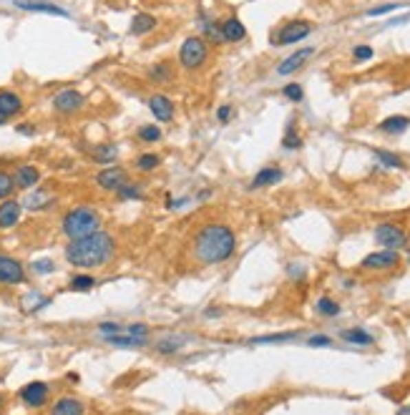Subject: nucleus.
Instances as JSON below:
<instances>
[{"instance_id":"nucleus-20","label":"nucleus","mask_w":410,"mask_h":415,"mask_svg":"<svg viewBox=\"0 0 410 415\" xmlns=\"http://www.w3.org/2000/svg\"><path fill=\"white\" fill-rule=\"evenodd\" d=\"M222 36H224V43H239L247 38V28L239 18L229 15L227 21H222Z\"/></svg>"},{"instance_id":"nucleus-23","label":"nucleus","mask_w":410,"mask_h":415,"mask_svg":"<svg viewBox=\"0 0 410 415\" xmlns=\"http://www.w3.org/2000/svg\"><path fill=\"white\" fill-rule=\"evenodd\" d=\"M159 25V21H156L154 15L149 13H136L131 18V36H147V33H151V30Z\"/></svg>"},{"instance_id":"nucleus-27","label":"nucleus","mask_w":410,"mask_h":415,"mask_svg":"<svg viewBox=\"0 0 410 415\" xmlns=\"http://www.w3.org/2000/svg\"><path fill=\"white\" fill-rule=\"evenodd\" d=\"M373 153H375V159L380 161L382 164V169H408V164H405L398 153H390V151H385V149H373Z\"/></svg>"},{"instance_id":"nucleus-25","label":"nucleus","mask_w":410,"mask_h":415,"mask_svg":"<svg viewBox=\"0 0 410 415\" xmlns=\"http://www.w3.org/2000/svg\"><path fill=\"white\" fill-rule=\"evenodd\" d=\"M410 126V118L408 116H388V118H382L380 124H378V129H380L382 134H390V136H398V134H403L405 129Z\"/></svg>"},{"instance_id":"nucleus-12","label":"nucleus","mask_w":410,"mask_h":415,"mask_svg":"<svg viewBox=\"0 0 410 415\" xmlns=\"http://www.w3.org/2000/svg\"><path fill=\"white\" fill-rule=\"evenodd\" d=\"M10 176H13L15 191H30L36 189L38 182H41V169L33 167V164H21Z\"/></svg>"},{"instance_id":"nucleus-4","label":"nucleus","mask_w":410,"mask_h":415,"mask_svg":"<svg viewBox=\"0 0 410 415\" xmlns=\"http://www.w3.org/2000/svg\"><path fill=\"white\" fill-rule=\"evenodd\" d=\"M206 58H209V43H206L202 36L186 38L182 43V48H179V63H182V68H186V71L202 68L206 63Z\"/></svg>"},{"instance_id":"nucleus-28","label":"nucleus","mask_w":410,"mask_h":415,"mask_svg":"<svg viewBox=\"0 0 410 415\" xmlns=\"http://www.w3.org/2000/svg\"><path fill=\"white\" fill-rule=\"evenodd\" d=\"M345 340V343L350 345H373L375 337L370 335V332H365V330L360 328H352V330H343V335H340Z\"/></svg>"},{"instance_id":"nucleus-22","label":"nucleus","mask_w":410,"mask_h":415,"mask_svg":"<svg viewBox=\"0 0 410 415\" xmlns=\"http://www.w3.org/2000/svg\"><path fill=\"white\" fill-rule=\"evenodd\" d=\"M109 345H114V348H129V350H136V348H144V345L149 343V337H136V335H129V332H116V335H106L103 337Z\"/></svg>"},{"instance_id":"nucleus-24","label":"nucleus","mask_w":410,"mask_h":415,"mask_svg":"<svg viewBox=\"0 0 410 415\" xmlns=\"http://www.w3.org/2000/svg\"><path fill=\"white\" fill-rule=\"evenodd\" d=\"M118 156V146L116 144H98L91 149V159L96 164H103V167H111Z\"/></svg>"},{"instance_id":"nucleus-13","label":"nucleus","mask_w":410,"mask_h":415,"mask_svg":"<svg viewBox=\"0 0 410 415\" xmlns=\"http://www.w3.org/2000/svg\"><path fill=\"white\" fill-rule=\"evenodd\" d=\"M23 217V204L18 199H6L0 202V229H13Z\"/></svg>"},{"instance_id":"nucleus-49","label":"nucleus","mask_w":410,"mask_h":415,"mask_svg":"<svg viewBox=\"0 0 410 415\" xmlns=\"http://www.w3.org/2000/svg\"><path fill=\"white\" fill-rule=\"evenodd\" d=\"M8 124V118L6 116H0V126H6Z\"/></svg>"},{"instance_id":"nucleus-8","label":"nucleus","mask_w":410,"mask_h":415,"mask_svg":"<svg viewBox=\"0 0 410 415\" xmlns=\"http://www.w3.org/2000/svg\"><path fill=\"white\" fill-rule=\"evenodd\" d=\"M398 264H400V255H398V252H393V249H378L373 255H367L365 259L360 262V267L367 272H385L398 267Z\"/></svg>"},{"instance_id":"nucleus-3","label":"nucleus","mask_w":410,"mask_h":415,"mask_svg":"<svg viewBox=\"0 0 410 415\" xmlns=\"http://www.w3.org/2000/svg\"><path fill=\"white\" fill-rule=\"evenodd\" d=\"M101 224H103V219L96 206L78 204V206H71V209L63 214V219H61V232L71 242V240H81V237L98 232Z\"/></svg>"},{"instance_id":"nucleus-21","label":"nucleus","mask_w":410,"mask_h":415,"mask_svg":"<svg viewBox=\"0 0 410 415\" xmlns=\"http://www.w3.org/2000/svg\"><path fill=\"white\" fill-rule=\"evenodd\" d=\"M51 415H86V405H83L78 398H58V401L51 405Z\"/></svg>"},{"instance_id":"nucleus-11","label":"nucleus","mask_w":410,"mask_h":415,"mask_svg":"<svg viewBox=\"0 0 410 415\" xmlns=\"http://www.w3.org/2000/svg\"><path fill=\"white\" fill-rule=\"evenodd\" d=\"M25 282V267L15 257L0 255V284H23Z\"/></svg>"},{"instance_id":"nucleus-42","label":"nucleus","mask_w":410,"mask_h":415,"mask_svg":"<svg viewBox=\"0 0 410 415\" xmlns=\"http://www.w3.org/2000/svg\"><path fill=\"white\" fill-rule=\"evenodd\" d=\"M124 332H129V335H136V337H149V328L144 325V322L129 325V328H124Z\"/></svg>"},{"instance_id":"nucleus-14","label":"nucleus","mask_w":410,"mask_h":415,"mask_svg":"<svg viewBox=\"0 0 410 415\" xmlns=\"http://www.w3.org/2000/svg\"><path fill=\"white\" fill-rule=\"evenodd\" d=\"M149 111L154 114V118L156 121H171L174 118V114H176V109H174V101L169 98V96H164V94H154L151 98H149Z\"/></svg>"},{"instance_id":"nucleus-50","label":"nucleus","mask_w":410,"mask_h":415,"mask_svg":"<svg viewBox=\"0 0 410 415\" xmlns=\"http://www.w3.org/2000/svg\"><path fill=\"white\" fill-rule=\"evenodd\" d=\"M408 264H410V249H408Z\"/></svg>"},{"instance_id":"nucleus-26","label":"nucleus","mask_w":410,"mask_h":415,"mask_svg":"<svg viewBox=\"0 0 410 415\" xmlns=\"http://www.w3.org/2000/svg\"><path fill=\"white\" fill-rule=\"evenodd\" d=\"M199 21H202V33H204L212 43H224V36H222V23L212 21L204 10H202V15H199Z\"/></svg>"},{"instance_id":"nucleus-17","label":"nucleus","mask_w":410,"mask_h":415,"mask_svg":"<svg viewBox=\"0 0 410 415\" xmlns=\"http://www.w3.org/2000/svg\"><path fill=\"white\" fill-rule=\"evenodd\" d=\"M312 56H315V48H300V51H294L292 56H287V58L279 63L277 73H279V76H290V73L300 71V68L305 66V63H308Z\"/></svg>"},{"instance_id":"nucleus-5","label":"nucleus","mask_w":410,"mask_h":415,"mask_svg":"<svg viewBox=\"0 0 410 415\" xmlns=\"http://www.w3.org/2000/svg\"><path fill=\"white\" fill-rule=\"evenodd\" d=\"M375 242H378L382 249L400 252V249H408L410 237L403 226L396 224V222H382V224L375 226Z\"/></svg>"},{"instance_id":"nucleus-45","label":"nucleus","mask_w":410,"mask_h":415,"mask_svg":"<svg viewBox=\"0 0 410 415\" xmlns=\"http://www.w3.org/2000/svg\"><path fill=\"white\" fill-rule=\"evenodd\" d=\"M232 114H235V109H232V106H222V109L217 111V118H219L222 124H227L229 118H232Z\"/></svg>"},{"instance_id":"nucleus-46","label":"nucleus","mask_w":410,"mask_h":415,"mask_svg":"<svg viewBox=\"0 0 410 415\" xmlns=\"http://www.w3.org/2000/svg\"><path fill=\"white\" fill-rule=\"evenodd\" d=\"M18 134H25V136H33V134H36V126H33V124H18Z\"/></svg>"},{"instance_id":"nucleus-35","label":"nucleus","mask_w":410,"mask_h":415,"mask_svg":"<svg viewBox=\"0 0 410 415\" xmlns=\"http://www.w3.org/2000/svg\"><path fill=\"white\" fill-rule=\"evenodd\" d=\"M15 194V184H13V176L8 174V171H0V202H6Z\"/></svg>"},{"instance_id":"nucleus-34","label":"nucleus","mask_w":410,"mask_h":415,"mask_svg":"<svg viewBox=\"0 0 410 415\" xmlns=\"http://www.w3.org/2000/svg\"><path fill=\"white\" fill-rule=\"evenodd\" d=\"M68 287H71L74 292H88V290H94L96 287V279L91 275H76Z\"/></svg>"},{"instance_id":"nucleus-41","label":"nucleus","mask_w":410,"mask_h":415,"mask_svg":"<svg viewBox=\"0 0 410 415\" xmlns=\"http://www.w3.org/2000/svg\"><path fill=\"white\" fill-rule=\"evenodd\" d=\"M398 8H403V6H398V3H385V6L370 8V10H367V15H370V18H378V15H388V13H393V10H398Z\"/></svg>"},{"instance_id":"nucleus-38","label":"nucleus","mask_w":410,"mask_h":415,"mask_svg":"<svg viewBox=\"0 0 410 415\" xmlns=\"http://www.w3.org/2000/svg\"><path fill=\"white\" fill-rule=\"evenodd\" d=\"M282 94H285V98H290V101H302V96H305V91H302L300 83H287L285 88H282Z\"/></svg>"},{"instance_id":"nucleus-33","label":"nucleus","mask_w":410,"mask_h":415,"mask_svg":"<svg viewBox=\"0 0 410 415\" xmlns=\"http://www.w3.org/2000/svg\"><path fill=\"white\" fill-rule=\"evenodd\" d=\"M136 136L144 141V144H154V141H159L162 138V129L154 124H147V126H141L139 131H136Z\"/></svg>"},{"instance_id":"nucleus-47","label":"nucleus","mask_w":410,"mask_h":415,"mask_svg":"<svg viewBox=\"0 0 410 415\" xmlns=\"http://www.w3.org/2000/svg\"><path fill=\"white\" fill-rule=\"evenodd\" d=\"M396 415H410V405H403V408L398 410V413H396Z\"/></svg>"},{"instance_id":"nucleus-29","label":"nucleus","mask_w":410,"mask_h":415,"mask_svg":"<svg viewBox=\"0 0 410 415\" xmlns=\"http://www.w3.org/2000/svg\"><path fill=\"white\" fill-rule=\"evenodd\" d=\"M147 76L154 81V83H166V81H171L174 71L169 68V63H154V66H149Z\"/></svg>"},{"instance_id":"nucleus-18","label":"nucleus","mask_w":410,"mask_h":415,"mask_svg":"<svg viewBox=\"0 0 410 415\" xmlns=\"http://www.w3.org/2000/svg\"><path fill=\"white\" fill-rule=\"evenodd\" d=\"M23 114V98L10 88H3L0 91V116H6L8 121Z\"/></svg>"},{"instance_id":"nucleus-7","label":"nucleus","mask_w":410,"mask_h":415,"mask_svg":"<svg viewBox=\"0 0 410 415\" xmlns=\"http://www.w3.org/2000/svg\"><path fill=\"white\" fill-rule=\"evenodd\" d=\"M312 33V23L310 21H290L277 30V36H272L274 45H292L300 43L302 38H308Z\"/></svg>"},{"instance_id":"nucleus-48","label":"nucleus","mask_w":410,"mask_h":415,"mask_svg":"<svg viewBox=\"0 0 410 415\" xmlns=\"http://www.w3.org/2000/svg\"><path fill=\"white\" fill-rule=\"evenodd\" d=\"M3 408H6V395L0 393V410H3Z\"/></svg>"},{"instance_id":"nucleus-9","label":"nucleus","mask_w":410,"mask_h":415,"mask_svg":"<svg viewBox=\"0 0 410 415\" xmlns=\"http://www.w3.org/2000/svg\"><path fill=\"white\" fill-rule=\"evenodd\" d=\"M129 182V171H126L124 167H106V169H101L98 174H96V184H98V189H103V191H114L116 194L124 184Z\"/></svg>"},{"instance_id":"nucleus-40","label":"nucleus","mask_w":410,"mask_h":415,"mask_svg":"<svg viewBox=\"0 0 410 415\" xmlns=\"http://www.w3.org/2000/svg\"><path fill=\"white\" fill-rule=\"evenodd\" d=\"M373 56H375V51L370 45H355V48H352V58L355 61H370Z\"/></svg>"},{"instance_id":"nucleus-37","label":"nucleus","mask_w":410,"mask_h":415,"mask_svg":"<svg viewBox=\"0 0 410 415\" xmlns=\"http://www.w3.org/2000/svg\"><path fill=\"white\" fill-rule=\"evenodd\" d=\"M282 149H287V151H297V149H302V136L294 131L292 126L287 129L285 138H282Z\"/></svg>"},{"instance_id":"nucleus-10","label":"nucleus","mask_w":410,"mask_h":415,"mask_svg":"<svg viewBox=\"0 0 410 415\" xmlns=\"http://www.w3.org/2000/svg\"><path fill=\"white\" fill-rule=\"evenodd\" d=\"M18 395H21V401L25 403L28 408H41V405H45V401H48L51 387H48V383L33 380V383H28V385H23Z\"/></svg>"},{"instance_id":"nucleus-2","label":"nucleus","mask_w":410,"mask_h":415,"mask_svg":"<svg viewBox=\"0 0 410 415\" xmlns=\"http://www.w3.org/2000/svg\"><path fill=\"white\" fill-rule=\"evenodd\" d=\"M63 255H66V262L78 267V270H96V267H103L114 259L116 240H114V234L98 229L88 237H81V240H71L63 249Z\"/></svg>"},{"instance_id":"nucleus-44","label":"nucleus","mask_w":410,"mask_h":415,"mask_svg":"<svg viewBox=\"0 0 410 415\" xmlns=\"http://www.w3.org/2000/svg\"><path fill=\"white\" fill-rule=\"evenodd\" d=\"M308 345L310 348H330L332 340H330L327 335H312V337H308Z\"/></svg>"},{"instance_id":"nucleus-15","label":"nucleus","mask_w":410,"mask_h":415,"mask_svg":"<svg viewBox=\"0 0 410 415\" xmlns=\"http://www.w3.org/2000/svg\"><path fill=\"white\" fill-rule=\"evenodd\" d=\"M13 6L21 8V10H28V13H48V15L68 18L66 8H58L56 3H45V0H13Z\"/></svg>"},{"instance_id":"nucleus-31","label":"nucleus","mask_w":410,"mask_h":415,"mask_svg":"<svg viewBox=\"0 0 410 415\" xmlns=\"http://www.w3.org/2000/svg\"><path fill=\"white\" fill-rule=\"evenodd\" d=\"M159 164H162V159H159L156 153H141L139 159H136V169H139V171H144V174H149V171L159 169Z\"/></svg>"},{"instance_id":"nucleus-6","label":"nucleus","mask_w":410,"mask_h":415,"mask_svg":"<svg viewBox=\"0 0 410 415\" xmlns=\"http://www.w3.org/2000/svg\"><path fill=\"white\" fill-rule=\"evenodd\" d=\"M53 111L61 116H74L86 106V96L78 88H61L58 94L53 96Z\"/></svg>"},{"instance_id":"nucleus-19","label":"nucleus","mask_w":410,"mask_h":415,"mask_svg":"<svg viewBox=\"0 0 410 415\" xmlns=\"http://www.w3.org/2000/svg\"><path fill=\"white\" fill-rule=\"evenodd\" d=\"M53 202H56L53 194H48L45 189H30L21 204H23V209H28V211H45Z\"/></svg>"},{"instance_id":"nucleus-30","label":"nucleus","mask_w":410,"mask_h":415,"mask_svg":"<svg viewBox=\"0 0 410 415\" xmlns=\"http://www.w3.org/2000/svg\"><path fill=\"white\" fill-rule=\"evenodd\" d=\"M315 310L323 315V317H337V315H340V305H337L335 299H330V297H320V299H317Z\"/></svg>"},{"instance_id":"nucleus-43","label":"nucleus","mask_w":410,"mask_h":415,"mask_svg":"<svg viewBox=\"0 0 410 415\" xmlns=\"http://www.w3.org/2000/svg\"><path fill=\"white\" fill-rule=\"evenodd\" d=\"M121 325H116V322H101V325H98V332H101L103 337L106 335H116V332H121Z\"/></svg>"},{"instance_id":"nucleus-36","label":"nucleus","mask_w":410,"mask_h":415,"mask_svg":"<svg viewBox=\"0 0 410 415\" xmlns=\"http://www.w3.org/2000/svg\"><path fill=\"white\" fill-rule=\"evenodd\" d=\"M297 332H279V335H262V337H252L249 343L252 345H262V343H287V340H294Z\"/></svg>"},{"instance_id":"nucleus-16","label":"nucleus","mask_w":410,"mask_h":415,"mask_svg":"<svg viewBox=\"0 0 410 415\" xmlns=\"http://www.w3.org/2000/svg\"><path fill=\"white\" fill-rule=\"evenodd\" d=\"M285 179V171L279 167H262L259 171L255 174V179L249 182V189H267V187H274V184H279Z\"/></svg>"},{"instance_id":"nucleus-39","label":"nucleus","mask_w":410,"mask_h":415,"mask_svg":"<svg viewBox=\"0 0 410 415\" xmlns=\"http://www.w3.org/2000/svg\"><path fill=\"white\" fill-rule=\"evenodd\" d=\"M30 270L36 272V275H51L56 270V264H53V259H36V262L30 264Z\"/></svg>"},{"instance_id":"nucleus-1","label":"nucleus","mask_w":410,"mask_h":415,"mask_svg":"<svg viewBox=\"0 0 410 415\" xmlns=\"http://www.w3.org/2000/svg\"><path fill=\"white\" fill-rule=\"evenodd\" d=\"M194 259L202 264H222L232 259L237 252V234L232 226L222 222H209L197 232L191 244Z\"/></svg>"},{"instance_id":"nucleus-32","label":"nucleus","mask_w":410,"mask_h":415,"mask_svg":"<svg viewBox=\"0 0 410 415\" xmlns=\"http://www.w3.org/2000/svg\"><path fill=\"white\" fill-rule=\"evenodd\" d=\"M116 197L118 199H124V202H131V199H141L144 197V191H141V184H131V182H126L121 189L116 191Z\"/></svg>"}]
</instances>
